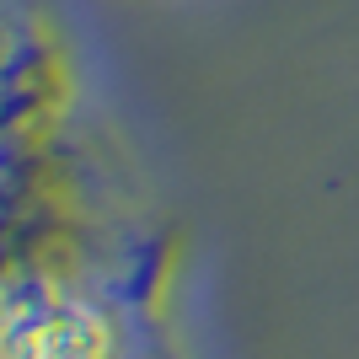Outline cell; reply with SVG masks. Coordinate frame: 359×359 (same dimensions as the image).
Wrapping results in <instances>:
<instances>
[{
    "label": "cell",
    "mask_w": 359,
    "mask_h": 359,
    "mask_svg": "<svg viewBox=\"0 0 359 359\" xmlns=\"http://www.w3.org/2000/svg\"><path fill=\"white\" fill-rule=\"evenodd\" d=\"M6 359H118V311L70 279H6Z\"/></svg>",
    "instance_id": "obj_1"
}]
</instances>
